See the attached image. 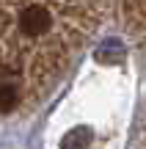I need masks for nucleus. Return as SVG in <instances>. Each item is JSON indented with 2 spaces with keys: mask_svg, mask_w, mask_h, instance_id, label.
<instances>
[{
  "mask_svg": "<svg viewBox=\"0 0 146 149\" xmlns=\"http://www.w3.org/2000/svg\"><path fill=\"white\" fill-rule=\"evenodd\" d=\"M97 0H0V119L36 105L91 33Z\"/></svg>",
  "mask_w": 146,
  "mask_h": 149,
  "instance_id": "nucleus-1",
  "label": "nucleus"
}]
</instances>
